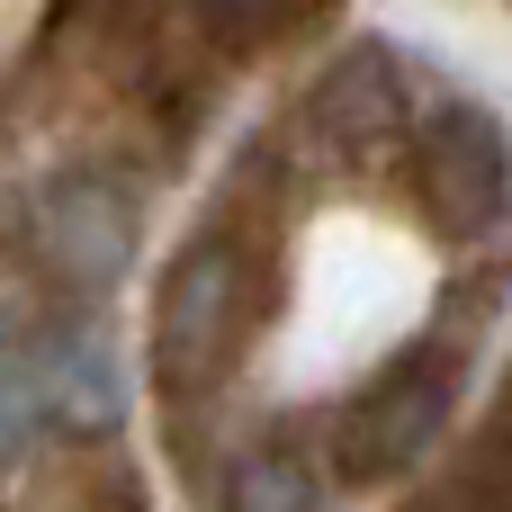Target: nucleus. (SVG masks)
Returning <instances> with one entry per match:
<instances>
[{"label": "nucleus", "instance_id": "f257e3e1", "mask_svg": "<svg viewBox=\"0 0 512 512\" xmlns=\"http://www.w3.org/2000/svg\"><path fill=\"white\" fill-rule=\"evenodd\" d=\"M126 396H135L126 351L81 315L0 342V468H18L54 432H108L126 414Z\"/></svg>", "mask_w": 512, "mask_h": 512}, {"label": "nucleus", "instance_id": "f03ea898", "mask_svg": "<svg viewBox=\"0 0 512 512\" xmlns=\"http://www.w3.org/2000/svg\"><path fill=\"white\" fill-rule=\"evenodd\" d=\"M0 243H9L27 270H45L54 288H108V279L144 252V207H135V189H126L117 171L63 162V171L9 189Z\"/></svg>", "mask_w": 512, "mask_h": 512}, {"label": "nucleus", "instance_id": "7ed1b4c3", "mask_svg": "<svg viewBox=\"0 0 512 512\" xmlns=\"http://www.w3.org/2000/svg\"><path fill=\"white\" fill-rule=\"evenodd\" d=\"M234 315H243V279H234V252L225 243H189L162 279V306H153V342H162V369L180 387H198L225 342H234Z\"/></svg>", "mask_w": 512, "mask_h": 512}, {"label": "nucleus", "instance_id": "20e7f679", "mask_svg": "<svg viewBox=\"0 0 512 512\" xmlns=\"http://www.w3.org/2000/svg\"><path fill=\"white\" fill-rule=\"evenodd\" d=\"M225 512H324V486H315V468H297V459H243L234 468V495Z\"/></svg>", "mask_w": 512, "mask_h": 512}, {"label": "nucleus", "instance_id": "39448f33", "mask_svg": "<svg viewBox=\"0 0 512 512\" xmlns=\"http://www.w3.org/2000/svg\"><path fill=\"white\" fill-rule=\"evenodd\" d=\"M216 9H270V0H216Z\"/></svg>", "mask_w": 512, "mask_h": 512}]
</instances>
